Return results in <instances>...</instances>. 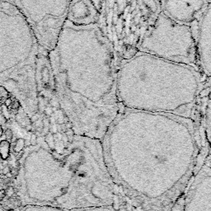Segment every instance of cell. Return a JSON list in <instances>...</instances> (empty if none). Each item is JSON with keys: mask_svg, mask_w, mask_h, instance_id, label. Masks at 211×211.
Segmentation results:
<instances>
[{"mask_svg": "<svg viewBox=\"0 0 211 211\" xmlns=\"http://www.w3.org/2000/svg\"><path fill=\"white\" fill-rule=\"evenodd\" d=\"M116 187L144 211H172L196 170L192 119L122 109L101 140Z\"/></svg>", "mask_w": 211, "mask_h": 211, "instance_id": "obj_1", "label": "cell"}, {"mask_svg": "<svg viewBox=\"0 0 211 211\" xmlns=\"http://www.w3.org/2000/svg\"><path fill=\"white\" fill-rule=\"evenodd\" d=\"M0 211H4V210H3V207L0 206Z\"/></svg>", "mask_w": 211, "mask_h": 211, "instance_id": "obj_21", "label": "cell"}, {"mask_svg": "<svg viewBox=\"0 0 211 211\" xmlns=\"http://www.w3.org/2000/svg\"><path fill=\"white\" fill-rule=\"evenodd\" d=\"M48 59L73 134L101 141L123 108L115 54L97 24L78 27L66 21Z\"/></svg>", "mask_w": 211, "mask_h": 211, "instance_id": "obj_2", "label": "cell"}, {"mask_svg": "<svg viewBox=\"0 0 211 211\" xmlns=\"http://www.w3.org/2000/svg\"><path fill=\"white\" fill-rule=\"evenodd\" d=\"M28 211H68L60 208L48 206V205H36L31 207Z\"/></svg>", "mask_w": 211, "mask_h": 211, "instance_id": "obj_14", "label": "cell"}, {"mask_svg": "<svg viewBox=\"0 0 211 211\" xmlns=\"http://www.w3.org/2000/svg\"><path fill=\"white\" fill-rule=\"evenodd\" d=\"M25 147V140L23 139H18L16 143H15L14 146V152L15 153H20L22 152Z\"/></svg>", "mask_w": 211, "mask_h": 211, "instance_id": "obj_15", "label": "cell"}, {"mask_svg": "<svg viewBox=\"0 0 211 211\" xmlns=\"http://www.w3.org/2000/svg\"><path fill=\"white\" fill-rule=\"evenodd\" d=\"M5 136H6V138L8 140H11L12 138H13V132H12V130H7L5 131Z\"/></svg>", "mask_w": 211, "mask_h": 211, "instance_id": "obj_17", "label": "cell"}, {"mask_svg": "<svg viewBox=\"0 0 211 211\" xmlns=\"http://www.w3.org/2000/svg\"><path fill=\"white\" fill-rule=\"evenodd\" d=\"M101 7V0H70L67 21L78 27L97 24Z\"/></svg>", "mask_w": 211, "mask_h": 211, "instance_id": "obj_11", "label": "cell"}, {"mask_svg": "<svg viewBox=\"0 0 211 211\" xmlns=\"http://www.w3.org/2000/svg\"><path fill=\"white\" fill-rule=\"evenodd\" d=\"M5 190H0V202L3 200V198L5 197Z\"/></svg>", "mask_w": 211, "mask_h": 211, "instance_id": "obj_18", "label": "cell"}, {"mask_svg": "<svg viewBox=\"0 0 211 211\" xmlns=\"http://www.w3.org/2000/svg\"><path fill=\"white\" fill-rule=\"evenodd\" d=\"M2 135V128L0 127V136Z\"/></svg>", "mask_w": 211, "mask_h": 211, "instance_id": "obj_22", "label": "cell"}, {"mask_svg": "<svg viewBox=\"0 0 211 211\" xmlns=\"http://www.w3.org/2000/svg\"><path fill=\"white\" fill-rule=\"evenodd\" d=\"M138 51L198 68L194 24L176 22L162 12L145 33Z\"/></svg>", "mask_w": 211, "mask_h": 211, "instance_id": "obj_6", "label": "cell"}, {"mask_svg": "<svg viewBox=\"0 0 211 211\" xmlns=\"http://www.w3.org/2000/svg\"><path fill=\"white\" fill-rule=\"evenodd\" d=\"M31 147L26 159L29 201L66 210L114 204L116 187L101 141L77 134L45 136Z\"/></svg>", "mask_w": 211, "mask_h": 211, "instance_id": "obj_3", "label": "cell"}, {"mask_svg": "<svg viewBox=\"0 0 211 211\" xmlns=\"http://www.w3.org/2000/svg\"><path fill=\"white\" fill-rule=\"evenodd\" d=\"M10 143L9 141L3 140L0 142V157L2 159L6 160L9 156Z\"/></svg>", "mask_w": 211, "mask_h": 211, "instance_id": "obj_13", "label": "cell"}, {"mask_svg": "<svg viewBox=\"0 0 211 211\" xmlns=\"http://www.w3.org/2000/svg\"><path fill=\"white\" fill-rule=\"evenodd\" d=\"M203 76L193 66L137 51L117 67L118 101L124 109L192 119L205 89Z\"/></svg>", "mask_w": 211, "mask_h": 211, "instance_id": "obj_4", "label": "cell"}, {"mask_svg": "<svg viewBox=\"0 0 211 211\" xmlns=\"http://www.w3.org/2000/svg\"><path fill=\"white\" fill-rule=\"evenodd\" d=\"M5 176V177L6 178H11L12 177H13V174H12V173L11 172H9V173H8L6 175H4Z\"/></svg>", "mask_w": 211, "mask_h": 211, "instance_id": "obj_20", "label": "cell"}, {"mask_svg": "<svg viewBox=\"0 0 211 211\" xmlns=\"http://www.w3.org/2000/svg\"><path fill=\"white\" fill-rule=\"evenodd\" d=\"M31 27L39 45L45 51L54 48L67 21L70 0H13Z\"/></svg>", "mask_w": 211, "mask_h": 211, "instance_id": "obj_7", "label": "cell"}, {"mask_svg": "<svg viewBox=\"0 0 211 211\" xmlns=\"http://www.w3.org/2000/svg\"><path fill=\"white\" fill-rule=\"evenodd\" d=\"M9 172H10L9 167H5V168H3V175H6L7 173H9Z\"/></svg>", "mask_w": 211, "mask_h": 211, "instance_id": "obj_19", "label": "cell"}, {"mask_svg": "<svg viewBox=\"0 0 211 211\" xmlns=\"http://www.w3.org/2000/svg\"><path fill=\"white\" fill-rule=\"evenodd\" d=\"M207 1H208L209 3H210V2H211V0H207Z\"/></svg>", "mask_w": 211, "mask_h": 211, "instance_id": "obj_24", "label": "cell"}, {"mask_svg": "<svg viewBox=\"0 0 211 211\" xmlns=\"http://www.w3.org/2000/svg\"><path fill=\"white\" fill-rule=\"evenodd\" d=\"M207 0H160L161 12L176 22L192 25L205 9Z\"/></svg>", "mask_w": 211, "mask_h": 211, "instance_id": "obj_10", "label": "cell"}, {"mask_svg": "<svg viewBox=\"0 0 211 211\" xmlns=\"http://www.w3.org/2000/svg\"><path fill=\"white\" fill-rule=\"evenodd\" d=\"M160 13V0H101L97 26L113 50L117 67L138 51Z\"/></svg>", "mask_w": 211, "mask_h": 211, "instance_id": "obj_5", "label": "cell"}, {"mask_svg": "<svg viewBox=\"0 0 211 211\" xmlns=\"http://www.w3.org/2000/svg\"><path fill=\"white\" fill-rule=\"evenodd\" d=\"M8 211H15L14 210H8Z\"/></svg>", "mask_w": 211, "mask_h": 211, "instance_id": "obj_23", "label": "cell"}, {"mask_svg": "<svg viewBox=\"0 0 211 211\" xmlns=\"http://www.w3.org/2000/svg\"><path fill=\"white\" fill-rule=\"evenodd\" d=\"M13 194H14V189H13V187H8L7 190H5V195L8 196H12Z\"/></svg>", "mask_w": 211, "mask_h": 211, "instance_id": "obj_16", "label": "cell"}, {"mask_svg": "<svg viewBox=\"0 0 211 211\" xmlns=\"http://www.w3.org/2000/svg\"><path fill=\"white\" fill-rule=\"evenodd\" d=\"M183 211H211L210 163H206L197 171L187 188Z\"/></svg>", "mask_w": 211, "mask_h": 211, "instance_id": "obj_8", "label": "cell"}, {"mask_svg": "<svg viewBox=\"0 0 211 211\" xmlns=\"http://www.w3.org/2000/svg\"><path fill=\"white\" fill-rule=\"evenodd\" d=\"M197 66L204 76L210 77L211 71V6H207L194 23Z\"/></svg>", "mask_w": 211, "mask_h": 211, "instance_id": "obj_9", "label": "cell"}, {"mask_svg": "<svg viewBox=\"0 0 211 211\" xmlns=\"http://www.w3.org/2000/svg\"><path fill=\"white\" fill-rule=\"evenodd\" d=\"M68 211H115L112 205H95L73 209Z\"/></svg>", "mask_w": 211, "mask_h": 211, "instance_id": "obj_12", "label": "cell"}]
</instances>
